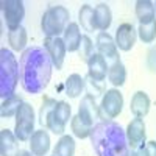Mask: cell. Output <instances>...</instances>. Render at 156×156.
Returning <instances> with one entry per match:
<instances>
[{
    "mask_svg": "<svg viewBox=\"0 0 156 156\" xmlns=\"http://www.w3.org/2000/svg\"><path fill=\"white\" fill-rule=\"evenodd\" d=\"M20 81L19 64L8 48L0 50V97L3 100L14 95L17 83Z\"/></svg>",
    "mask_w": 156,
    "mask_h": 156,
    "instance_id": "3957f363",
    "label": "cell"
},
{
    "mask_svg": "<svg viewBox=\"0 0 156 156\" xmlns=\"http://www.w3.org/2000/svg\"><path fill=\"white\" fill-rule=\"evenodd\" d=\"M136 39H137V31L134 30L133 23L125 22V23H122V25L117 27L115 37H114L117 48H120L122 51H129L134 47Z\"/></svg>",
    "mask_w": 156,
    "mask_h": 156,
    "instance_id": "7c38bea8",
    "label": "cell"
},
{
    "mask_svg": "<svg viewBox=\"0 0 156 156\" xmlns=\"http://www.w3.org/2000/svg\"><path fill=\"white\" fill-rule=\"evenodd\" d=\"M137 36L144 44H151L156 39V19L150 23H144L139 25L137 28Z\"/></svg>",
    "mask_w": 156,
    "mask_h": 156,
    "instance_id": "83f0119b",
    "label": "cell"
},
{
    "mask_svg": "<svg viewBox=\"0 0 156 156\" xmlns=\"http://www.w3.org/2000/svg\"><path fill=\"white\" fill-rule=\"evenodd\" d=\"M28 142H30V150L34 156H45L50 150V136L45 128L34 131Z\"/></svg>",
    "mask_w": 156,
    "mask_h": 156,
    "instance_id": "4fadbf2b",
    "label": "cell"
},
{
    "mask_svg": "<svg viewBox=\"0 0 156 156\" xmlns=\"http://www.w3.org/2000/svg\"><path fill=\"white\" fill-rule=\"evenodd\" d=\"M51 62L48 53L42 47H31L22 53L19 61L20 84L25 92L41 94L48 86L51 78Z\"/></svg>",
    "mask_w": 156,
    "mask_h": 156,
    "instance_id": "6da1fadb",
    "label": "cell"
},
{
    "mask_svg": "<svg viewBox=\"0 0 156 156\" xmlns=\"http://www.w3.org/2000/svg\"><path fill=\"white\" fill-rule=\"evenodd\" d=\"M147 67L151 73H156V47H151L147 53Z\"/></svg>",
    "mask_w": 156,
    "mask_h": 156,
    "instance_id": "1f68e13d",
    "label": "cell"
},
{
    "mask_svg": "<svg viewBox=\"0 0 156 156\" xmlns=\"http://www.w3.org/2000/svg\"><path fill=\"white\" fill-rule=\"evenodd\" d=\"M56 105H58V101H56L55 98L44 95V98H42V106H41V109H39V123H41L44 128H45V125H47L48 115L55 111Z\"/></svg>",
    "mask_w": 156,
    "mask_h": 156,
    "instance_id": "4316f807",
    "label": "cell"
},
{
    "mask_svg": "<svg viewBox=\"0 0 156 156\" xmlns=\"http://www.w3.org/2000/svg\"><path fill=\"white\" fill-rule=\"evenodd\" d=\"M86 87H87V94L92 95V97H97V95H101L106 92V84L105 81H100V80H94L90 76H86Z\"/></svg>",
    "mask_w": 156,
    "mask_h": 156,
    "instance_id": "f1b7e54d",
    "label": "cell"
},
{
    "mask_svg": "<svg viewBox=\"0 0 156 156\" xmlns=\"http://www.w3.org/2000/svg\"><path fill=\"white\" fill-rule=\"evenodd\" d=\"M27 30H25L22 25L17 28H11L8 30V42L11 45V48L14 51H20L27 45Z\"/></svg>",
    "mask_w": 156,
    "mask_h": 156,
    "instance_id": "7402d4cb",
    "label": "cell"
},
{
    "mask_svg": "<svg viewBox=\"0 0 156 156\" xmlns=\"http://www.w3.org/2000/svg\"><path fill=\"white\" fill-rule=\"evenodd\" d=\"M108 81L117 89L125 84L126 81V69L125 66L122 64V61L112 64V66H109V70H108Z\"/></svg>",
    "mask_w": 156,
    "mask_h": 156,
    "instance_id": "603a6c76",
    "label": "cell"
},
{
    "mask_svg": "<svg viewBox=\"0 0 156 156\" xmlns=\"http://www.w3.org/2000/svg\"><path fill=\"white\" fill-rule=\"evenodd\" d=\"M2 11H3V19L8 30L20 27V23L25 17V6L22 0H3Z\"/></svg>",
    "mask_w": 156,
    "mask_h": 156,
    "instance_id": "9c48e42d",
    "label": "cell"
},
{
    "mask_svg": "<svg viewBox=\"0 0 156 156\" xmlns=\"http://www.w3.org/2000/svg\"><path fill=\"white\" fill-rule=\"evenodd\" d=\"M145 150L148 156H156V140H150L145 144Z\"/></svg>",
    "mask_w": 156,
    "mask_h": 156,
    "instance_id": "d6a6232c",
    "label": "cell"
},
{
    "mask_svg": "<svg viewBox=\"0 0 156 156\" xmlns=\"http://www.w3.org/2000/svg\"><path fill=\"white\" fill-rule=\"evenodd\" d=\"M75 153V140L72 136L64 134L59 137L56 145L53 148V154L51 156H73Z\"/></svg>",
    "mask_w": 156,
    "mask_h": 156,
    "instance_id": "cb8c5ba5",
    "label": "cell"
},
{
    "mask_svg": "<svg viewBox=\"0 0 156 156\" xmlns=\"http://www.w3.org/2000/svg\"><path fill=\"white\" fill-rule=\"evenodd\" d=\"M95 47H97V53H98L100 56H103V59L108 62V66H112V64H115V62L120 61L119 50H117L115 41H114V37H112L108 31H100V33L97 34Z\"/></svg>",
    "mask_w": 156,
    "mask_h": 156,
    "instance_id": "52a82bcc",
    "label": "cell"
},
{
    "mask_svg": "<svg viewBox=\"0 0 156 156\" xmlns=\"http://www.w3.org/2000/svg\"><path fill=\"white\" fill-rule=\"evenodd\" d=\"M136 17L140 25L150 23L156 19V8L150 0H137L136 2Z\"/></svg>",
    "mask_w": 156,
    "mask_h": 156,
    "instance_id": "ac0fdd59",
    "label": "cell"
},
{
    "mask_svg": "<svg viewBox=\"0 0 156 156\" xmlns=\"http://www.w3.org/2000/svg\"><path fill=\"white\" fill-rule=\"evenodd\" d=\"M44 48L48 53L51 62H53V67H56V70H61L64 64V58H66V51H67L64 41L61 37H45Z\"/></svg>",
    "mask_w": 156,
    "mask_h": 156,
    "instance_id": "8fae6325",
    "label": "cell"
},
{
    "mask_svg": "<svg viewBox=\"0 0 156 156\" xmlns=\"http://www.w3.org/2000/svg\"><path fill=\"white\" fill-rule=\"evenodd\" d=\"M22 98L19 97V95H11V97H8V98H5L3 101H2V106H0V115L3 117H12V115H16L17 114V111H19V106L22 105Z\"/></svg>",
    "mask_w": 156,
    "mask_h": 156,
    "instance_id": "d4e9b609",
    "label": "cell"
},
{
    "mask_svg": "<svg viewBox=\"0 0 156 156\" xmlns=\"http://www.w3.org/2000/svg\"><path fill=\"white\" fill-rule=\"evenodd\" d=\"M112 12L106 3H98L95 6V28L100 31H106L111 27Z\"/></svg>",
    "mask_w": 156,
    "mask_h": 156,
    "instance_id": "d6986e66",
    "label": "cell"
},
{
    "mask_svg": "<svg viewBox=\"0 0 156 156\" xmlns=\"http://www.w3.org/2000/svg\"><path fill=\"white\" fill-rule=\"evenodd\" d=\"M78 22L83 27L84 31L92 33L95 28V8H92L90 5H83L78 11Z\"/></svg>",
    "mask_w": 156,
    "mask_h": 156,
    "instance_id": "44dd1931",
    "label": "cell"
},
{
    "mask_svg": "<svg viewBox=\"0 0 156 156\" xmlns=\"http://www.w3.org/2000/svg\"><path fill=\"white\" fill-rule=\"evenodd\" d=\"M70 14L66 6L55 5L50 6L41 19V28L45 37H59V34H64L69 22Z\"/></svg>",
    "mask_w": 156,
    "mask_h": 156,
    "instance_id": "277c9868",
    "label": "cell"
},
{
    "mask_svg": "<svg viewBox=\"0 0 156 156\" xmlns=\"http://www.w3.org/2000/svg\"><path fill=\"white\" fill-rule=\"evenodd\" d=\"M19 151H20L19 139L8 128H3L0 131V154L2 156H17Z\"/></svg>",
    "mask_w": 156,
    "mask_h": 156,
    "instance_id": "9a60e30c",
    "label": "cell"
},
{
    "mask_svg": "<svg viewBox=\"0 0 156 156\" xmlns=\"http://www.w3.org/2000/svg\"><path fill=\"white\" fill-rule=\"evenodd\" d=\"M128 156H136V151H133V150H131V151H129V154H128Z\"/></svg>",
    "mask_w": 156,
    "mask_h": 156,
    "instance_id": "d590c367",
    "label": "cell"
},
{
    "mask_svg": "<svg viewBox=\"0 0 156 156\" xmlns=\"http://www.w3.org/2000/svg\"><path fill=\"white\" fill-rule=\"evenodd\" d=\"M150 97L144 92V90H137V92L131 97V103H129V109H131V112L134 114V117H139V119H142V117H145L150 111Z\"/></svg>",
    "mask_w": 156,
    "mask_h": 156,
    "instance_id": "2e32d148",
    "label": "cell"
},
{
    "mask_svg": "<svg viewBox=\"0 0 156 156\" xmlns=\"http://www.w3.org/2000/svg\"><path fill=\"white\" fill-rule=\"evenodd\" d=\"M78 53H80V58L81 61H86L94 55V44L92 41H90V37L89 36H83L81 37V42H80V48H78Z\"/></svg>",
    "mask_w": 156,
    "mask_h": 156,
    "instance_id": "f546056e",
    "label": "cell"
},
{
    "mask_svg": "<svg viewBox=\"0 0 156 156\" xmlns=\"http://www.w3.org/2000/svg\"><path fill=\"white\" fill-rule=\"evenodd\" d=\"M136 156H148V153H147V150H145V145L136 150Z\"/></svg>",
    "mask_w": 156,
    "mask_h": 156,
    "instance_id": "836d02e7",
    "label": "cell"
},
{
    "mask_svg": "<svg viewBox=\"0 0 156 156\" xmlns=\"http://www.w3.org/2000/svg\"><path fill=\"white\" fill-rule=\"evenodd\" d=\"M34 129V109L30 103H22L16 114V125L14 134L20 142H27L33 136Z\"/></svg>",
    "mask_w": 156,
    "mask_h": 156,
    "instance_id": "5b68a950",
    "label": "cell"
},
{
    "mask_svg": "<svg viewBox=\"0 0 156 156\" xmlns=\"http://www.w3.org/2000/svg\"><path fill=\"white\" fill-rule=\"evenodd\" d=\"M123 109V95L119 89H108L103 94L101 103H100V111L103 115V120H111L115 119Z\"/></svg>",
    "mask_w": 156,
    "mask_h": 156,
    "instance_id": "8992f818",
    "label": "cell"
},
{
    "mask_svg": "<svg viewBox=\"0 0 156 156\" xmlns=\"http://www.w3.org/2000/svg\"><path fill=\"white\" fill-rule=\"evenodd\" d=\"M89 139L97 156H128L131 151L126 133L112 120L98 122L92 128Z\"/></svg>",
    "mask_w": 156,
    "mask_h": 156,
    "instance_id": "7a4b0ae2",
    "label": "cell"
},
{
    "mask_svg": "<svg viewBox=\"0 0 156 156\" xmlns=\"http://www.w3.org/2000/svg\"><path fill=\"white\" fill-rule=\"evenodd\" d=\"M70 129H72V133L75 137L78 139H86L90 136V131H92V126H89L87 123H84L81 119H80V115H75L72 117V122H70Z\"/></svg>",
    "mask_w": 156,
    "mask_h": 156,
    "instance_id": "484cf974",
    "label": "cell"
},
{
    "mask_svg": "<svg viewBox=\"0 0 156 156\" xmlns=\"http://www.w3.org/2000/svg\"><path fill=\"white\" fill-rule=\"evenodd\" d=\"M55 114L62 123H67L69 119H70V114H72V108H70V105L67 101L61 100V101H58V105L55 108Z\"/></svg>",
    "mask_w": 156,
    "mask_h": 156,
    "instance_id": "4dcf8cb0",
    "label": "cell"
},
{
    "mask_svg": "<svg viewBox=\"0 0 156 156\" xmlns=\"http://www.w3.org/2000/svg\"><path fill=\"white\" fill-rule=\"evenodd\" d=\"M78 115L80 119L87 123L89 126H95L98 122H103V115H101V111H100V106L95 103V97L86 94L83 98H81V103L78 106Z\"/></svg>",
    "mask_w": 156,
    "mask_h": 156,
    "instance_id": "ba28073f",
    "label": "cell"
},
{
    "mask_svg": "<svg viewBox=\"0 0 156 156\" xmlns=\"http://www.w3.org/2000/svg\"><path fill=\"white\" fill-rule=\"evenodd\" d=\"M126 139H128V145L131 150H137L140 147H144L145 144V137H147V128L142 119L136 117L126 126Z\"/></svg>",
    "mask_w": 156,
    "mask_h": 156,
    "instance_id": "30bf717a",
    "label": "cell"
},
{
    "mask_svg": "<svg viewBox=\"0 0 156 156\" xmlns=\"http://www.w3.org/2000/svg\"><path fill=\"white\" fill-rule=\"evenodd\" d=\"M108 70H109L108 62L98 53H94L87 59V76L94 78V80L105 81V78L108 76Z\"/></svg>",
    "mask_w": 156,
    "mask_h": 156,
    "instance_id": "5bb4252c",
    "label": "cell"
},
{
    "mask_svg": "<svg viewBox=\"0 0 156 156\" xmlns=\"http://www.w3.org/2000/svg\"><path fill=\"white\" fill-rule=\"evenodd\" d=\"M81 31H80V27L78 23L75 22H70L67 25L66 31H64V36H62V41L66 44V48L67 51H78L80 48V42H81Z\"/></svg>",
    "mask_w": 156,
    "mask_h": 156,
    "instance_id": "e0dca14e",
    "label": "cell"
},
{
    "mask_svg": "<svg viewBox=\"0 0 156 156\" xmlns=\"http://www.w3.org/2000/svg\"><path fill=\"white\" fill-rule=\"evenodd\" d=\"M17 156H34L31 151H27V150H20L19 153H17Z\"/></svg>",
    "mask_w": 156,
    "mask_h": 156,
    "instance_id": "e575fe53",
    "label": "cell"
},
{
    "mask_svg": "<svg viewBox=\"0 0 156 156\" xmlns=\"http://www.w3.org/2000/svg\"><path fill=\"white\" fill-rule=\"evenodd\" d=\"M154 8H156V3H154Z\"/></svg>",
    "mask_w": 156,
    "mask_h": 156,
    "instance_id": "8d00e7d4",
    "label": "cell"
},
{
    "mask_svg": "<svg viewBox=\"0 0 156 156\" xmlns=\"http://www.w3.org/2000/svg\"><path fill=\"white\" fill-rule=\"evenodd\" d=\"M86 87L84 78H81V75L78 73H72L67 76L66 84H64V92H66L67 97L70 98H76L78 95H81V92Z\"/></svg>",
    "mask_w": 156,
    "mask_h": 156,
    "instance_id": "ffe728a7",
    "label": "cell"
}]
</instances>
